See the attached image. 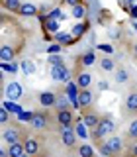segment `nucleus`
Here are the masks:
<instances>
[{"label":"nucleus","instance_id":"nucleus-1","mask_svg":"<svg viewBox=\"0 0 137 157\" xmlns=\"http://www.w3.org/2000/svg\"><path fill=\"white\" fill-rule=\"evenodd\" d=\"M114 130H116L114 122H112L110 118H102L100 124H98V128L94 130V134H92V137H94V140H102V137H108Z\"/></svg>","mask_w":137,"mask_h":157},{"label":"nucleus","instance_id":"nucleus-2","mask_svg":"<svg viewBox=\"0 0 137 157\" xmlns=\"http://www.w3.org/2000/svg\"><path fill=\"white\" fill-rule=\"evenodd\" d=\"M65 94L68 96V100H71L72 106H75V108H80V100H78V94H80V90H78V85H76V82H67Z\"/></svg>","mask_w":137,"mask_h":157},{"label":"nucleus","instance_id":"nucleus-3","mask_svg":"<svg viewBox=\"0 0 137 157\" xmlns=\"http://www.w3.org/2000/svg\"><path fill=\"white\" fill-rule=\"evenodd\" d=\"M61 141L67 147H72L76 144V132H72V128H63L61 132Z\"/></svg>","mask_w":137,"mask_h":157},{"label":"nucleus","instance_id":"nucleus-4","mask_svg":"<svg viewBox=\"0 0 137 157\" xmlns=\"http://www.w3.org/2000/svg\"><path fill=\"white\" fill-rule=\"evenodd\" d=\"M51 77L53 81H63V82H71V75L65 67H53L51 69Z\"/></svg>","mask_w":137,"mask_h":157},{"label":"nucleus","instance_id":"nucleus-5","mask_svg":"<svg viewBox=\"0 0 137 157\" xmlns=\"http://www.w3.org/2000/svg\"><path fill=\"white\" fill-rule=\"evenodd\" d=\"M2 140L6 141L8 145H12V144H20V130H16V128H8V130H4Z\"/></svg>","mask_w":137,"mask_h":157},{"label":"nucleus","instance_id":"nucleus-6","mask_svg":"<svg viewBox=\"0 0 137 157\" xmlns=\"http://www.w3.org/2000/svg\"><path fill=\"white\" fill-rule=\"evenodd\" d=\"M57 120H59V124H61L63 128H72V114H71V110H59L57 112Z\"/></svg>","mask_w":137,"mask_h":157},{"label":"nucleus","instance_id":"nucleus-7","mask_svg":"<svg viewBox=\"0 0 137 157\" xmlns=\"http://www.w3.org/2000/svg\"><path fill=\"white\" fill-rule=\"evenodd\" d=\"M4 94L14 102V100H18V98L22 96V86H20L18 82H10V85L6 86V92H4Z\"/></svg>","mask_w":137,"mask_h":157},{"label":"nucleus","instance_id":"nucleus-8","mask_svg":"<svg viewBox=\"0 0 137 157\" xmlns=\"http://www.w3.org/2000/svg\"><path fill=\"white\" fill-rule=\"evenodd\" d=\"M29 124H31V128H35V130H43V128L47 126V116L43 114V112H35Z\"/></svg>","mask_w":137,"mask_h":157},{"label":"nucleus","instance_id":"nucleus-9","mask_svg":"<svg viewBox=\"0 0 137 157\" xmlns=\"http://www.w3.org/2000/svg\"><path fill=\"white\" fill-rule=\"evenodd\" d=\"M39 102H41V106H55V102H57V94H53V92H41L39 94Z\"/></svg>","mask_w":137,"mask_h":157},{"label":"nucleus","instance_id":"nucleus-10","mask_svg":"<svg viewBox=\"0 0 137 157\" xmlns=\"http://www.w3.org/2000/svg\"><path fill=\"white\" fill-rule=\"evenodd\" d=\"M24 149H26V153H28V155H35L37 151H39V144H37V140H33V137H28V140L24 141Z\"/></svg>","mask_w":137,"mask_h":157},{"label":"nucleus","instance_id":"nucleus-11","mask_svg":"<svg viewBox=\"0 0 137 157\" xmlns=\"http://www.w3.org/2000/svg\"><path fill=\"white\" fill-rule=\"evenodd\" d=\"M78 100H80V108H88L92 104V92L88 88H82L80 94H78Z\"/></svg>","mask_w":137,"mask_h":157},{"label":"nucleus","instance_id":"nucleus-12","mask_svg":"<svg viewBox=\"0 0 137 157\" xmlns=\"http://www.w3.org/2000/svg\"><path fill=\"white\" fill-rule=\"evenodd\" d=\"M82 122H84V126L88 128H92V130H96L98 124H100V118H98L96 114H90V112H86L84 118H82Z\"/></svg>","mask_w":137,"mask_h":157},{"label":"nucleus","instance_id":"nucleus-13","mask_svg":"<svg viewBox=\"0 0 137 157\" xmlns=\"http://www.w3.org/2000/svg\"><path fill=\"white\" fill-rule=\"evenodd\" d=\"M0 59H2V63H10L14 59V47L2 45V47H0Z\"/></svg>","mask_w":137,"mask_h":157},{"label":"nucleus","instance_id":"nucleus-14","mask_svg":"<svg viewBox=\"0 0 137 157\" xmlns=\"http://www.w3.org/2000/svg\"><path fill=\"white\" fill-rule=\"evenodd\" d=\"M26 149H24V144H12L8 145V155L10 157H24Z\"/></svg>","mask_w":137,"mask_h":157},{"label":"nucleus","instance_id":"nucleus-15","mask_svg":"<svg viewBox=\"0 0 137 157\" xmlns=\"http://www.w3.org/2000/svg\"><path fill=\"white\" fill-rule=\"evenodd\" d=\"M90 82H92V77L88 75V73H78V77H76V85H78V88H88L90 86Z\"/></svg>","mask_w":137,"mask_h":157},{"label":"nucleus","instance_id":"nucleus-16","mask_svg":"<svg viewBox=\"0 0 137 157\" xmlns=\"http://www.w3.org/2000/svg\"><path fill=\"white\" fill-rule=\"evenodd\" d=\"M125 106H127V112H131V114H135V112H137V92H131V94L127 96Z\"/></svg>","mask_w":137,"mask_h":157},{"label":"nucleus","instance_id":"nucleus-17","mask_svg":"<svg viewBox=\"0 0 137 157\" xmlns=\"http://www.w3.org/2000/svg\"><path fill=\"white\" fill-rule=\"evenodd\" d=\"M106 144H108V147H110V149L114 151V153H120V151H121V147H124L121 140H120V137H116V136H114V137H110V140H108Z\"/></svg>","mask_w":137,"mask_h":157},{"label":"nucleus","instance_id":"nucleus-18","mask_svg":"<svg viewBox=\"0 0 137 157\" xmlns=\"http://www.w3.org/2000/svg\"><path fill=\"white\" fill-rule=\"evenodd\" d=\"M20 14H22V16H35L37 8L33 6L31 2H26V4H22V8H20Z\"/></svg>","mask_w":137,"mask_h":157},{"label":"nucleus","instance_id":"nucleus-19","mask_svg":"<svg viewBox=\"0 0 137 157\" xmlns=\"http://www.w3.org/2000/svg\"><path fill=\"white\" fill-rule=\"evenodd\" d=\"M55 106H57V110H68V96L67 94H57Z\"/></svg>","mask_w":137,"mask_h":157},{"label":"nucleus","instance_id":"nucleus-20","mask_svg":"<svg viewBox=\"0 0 137 157\" xmlns=\"http://www.w3.org/2000/svg\"><path fill=\"white\" fill-rule=\"evenodd\" d=\"M80 61H82V65H84V67L94 65V63H96V55H94V51H86L84 55L80 57Z\"/></svg>","mask_w":137,"mask_h":157},{"label":"nucleus","instance_id":"nucleus-21","mask_svg":"<svg viewBox=\"0 0 137 157\" xmlns=\"http://www.w3.org/2000/svg\"><path fill=\"white\" fill-rule=\"evenodd\" d=\"M78 157H94V149H92V145L82 144L80 147H78Z\"/></svg>","mask_w":137,"mask_h":157},{"label":"nucleus","instance_id":"nucleus-22","mask_svg":"<svg viewBox=\"0 0 137 157\" xmlns=\"http://www.w3.org/2000/svg\"><path fill=\"white\" fill-rule=\"evenodd\" d=\"M4 8H6V10H12V12H20L22 2H20V0H4Z\"/></svg>","mask_w":137,"mask_h":157},{"label":"nucleus","instance_id":"nucleus-23","mask_svg":"<svg viewBox=\"0 0 137 157\" xmlns=\"http://www.w3.org/2000/svg\"><path fill=\"white\" fill-rule=\"evenodd\" d=\"M100 67L104 69V71H114V69H116V63L112 61L110 57H102L100 59Z\"/></svg>","mask_w":137,"mask_h":157},{"label":"nucleus","instance_id":"nucleus-24","mask_svg":"<svg viewBox=\"0 0 137 157\" xmlns=\"http://www.w3.org/2000/svg\"><path fill=\"white\" fill-rule=\"evenodd\" d=\"M72 16H75L76 20L84 18V16H86V8L82 6V4H76V6H72Z\"/></svg>","mask_w":137,"mask_h":157},{"label":"nucleus","instance_id":"nucleus-25","mask_svg":"<svg viewBox=\"0 0 137 157\" xmlns=\"http://www.w3.org/2000/svg\"><path fill=\"white\" fill-rule=\"evenodd\" d=\"M55 39L61 45H68V43H72V37L68 36V33H55Z\"/></svg>","mask_w":137,"mask_h":157},{"label":"nucleus","instance_id":"nucleus-26","mask_svg":"<svg viewBox=\"0 0 137 157\" xmlns=\"http://www.w3.org/2000/svg\"><path fill=\"white\" fill-rule=\"evenodd\" d=\"M43 26H45V29H49V32H57V29H59L57 20H51V18H47L45 22H43Z\"/></svg>","mask_w":137,"mask_h":157},{"label":"nucleus","instance_id":"nucleus-27","mask_svg":"<svg viewBox=\"0 0 137 157\" xmlns=\"http://www.w3.org/2000/svg\"><path fill=\"white\" fill-rule=\"evenodd\" d=\"M84 29H86V24H76V26L71 29V33H72L75 37H80L82 33H84Z\"/></svg>","mask_w":137,"mask_h":157},{"label":"nucleus","instance_id":"nucleus-28","mask_svg":"<svg viewBox=\"0 0 137 157\" xmlns=\"http://www.w3.org/2000/svg\"><path fill=\"white\" fill-rule=\"evenodd\" d=\"M47 18H51V20H59V18H61V20H63V18H67V16L63 14L61 8H55V10H51V12L47 14Z\"/></svg>","mask_w":137,"mask_h":157},{"label":"nucleus","instance_id":"nucleus-29","mask_svg":"<svg viewBox=\"0 0 137 157\" xmlns=\"http://www.w3.org/2000/svg\"><path fill=\"white\" fill-rule=\"evenodd\" d=\"M49 63H51L53 67H65L63 65V57L61 55H49Z\"/></svg>","mask_w":137,"mask_h":157},{"label":"nucleus","instance_id":"nucleus-30","mask_svg":"<svg viewBox=\"0 0 137 157\" xmlns=\"http://www.w3.org/2000/svg\"><path fill=\"white\" fill-rule=\"evenodd\" d=\"M4 108L10 110V112H14V114H20V112H22V108H20L16 102H4Z\"/></svg>","mask_w":137,"mask_h":157},{"label":"nucleus","instance_id":"nucleus-31","mask_svg":"<svg viewBox=\"0 0 137 157\" xmlns=\"http://www.w3.org/2000/svg\"><path fill=\"white\" fill-rule=\"evenodd\" d=\"M22 69H24V73H26V75H31V73L35 71V65H33L31 61H24L22 63Z\"/></svg>","mask_w":137,"mask_h":157},{"label":"nucleus","instance_id":"nucleus-32","mask_svg":"<svg viewBox=\"0 0 137 157\" xmlns=\"http://www.w3.org/2000/svg\"><path fill=\"white\" fill-rule=\"evenodd\" d=\"M76 136H78V137H82V140H86V137H88L86 128H84V124H80V122H76Z\"/></svg>","mask_w":137,"mask_h":157},{"label":"nucleus","instance_id":"nucleus-33","mask_svg":"<svg viewBox=\"0 0 137 157\" xmlns=\"http://www.w3.org/2000/svg\"><path fill=\"white\" fill-rule=\"evenodd\" d=\"M116 81L117 82H125L127 81V71H124V69H117V71H116Z\"/></svg>","mask_w":137,"mask_h":157},{"label":"nucleus","instance_id":"nucleus-34","mask_svg":"<svg viewBox=\"0 0 137 157\" xmlns=\"http://www.w3.org/2000/svg\"><path fill=\"white\" fill-rule=\"evenodd\" d=\"M100 151H102V155H104V157H110V155H114V151H112L110 147H108V144H102V145H100Z\"/></svg>","mask_w":137,"mask_h":157},{"label":"nucleus","instance_id":"nucleus-35","mask_svg":"<svg viewBox=\"0 0 137 157\" xmlns=\"http://www.w3.org/2000/svg\"><path fill=\"white\" fill-rule=\"evenodd\" d=\"M98 49H102L104 53H108V55H110V53H114V47H112L110 43H100V45H98Z\"/></svg>","mask_w":137,"mask_h":157},{"label":"nucleus","instance_id":"nucleus-36","mask_svg":"<svg viewBox=\"0 0 137 157\" xmlns=\"http://www.w3.org/2000/svg\"><path fill=\"white\" fill-rule=\"evenodd\" d=\"M2 69H4V71H10V73H16L18 65H16V63H14V65H12V63H2Z\"/></svg>","mask_w":137,"mask_h":157},{"label":"nucleus","instance_id":"nucleus-37","mask_svg":"<svg viewBox=\"0 0 137 157\" xmlns=\"http://www.w3.org/2000/svg\"><path fill=\"white\" fill-rule=\"evenodd\" d=\"M131 137H137V120L131 122V126H129V132H127Z\"/></svg>","mask_w":137,"mask_h":157},{"label":"nucleus","instance_id":"nucleus-38","mask_svg":"<svg viewBox=\"0 0 137 157\" xmlns=\"http://www.w3.org/2000/svg\"><path fill=\"white\" fill-rule=\"evenodd\" d=\"M61 51V45H59V43H53L51 47H47V53L49 55H55V53H59Z\"/></svg>","mask_w":137,"mask_h":157},{"label":"nucleus","instance_id":"nucleus-39","mask_svg":"<svg viewBox=\"0 0 137 157\" xmlns=\"http://www.w3.org/2000/svg\"><path fill=\"white\" fill-rule=\"evenodd\" d=\"M0 122H2V124H6V122H8V110L4 106H2V110H0Z\"/></svg>","mask_w":137,"mask_h":157},{"label":"nucleus","instance_id":"nucleus-40","mask_svg":"<svg viewBox=\"0 0 137 157\" xmlns=\"http://www.w3.org/2000/svg\"><path fill=\"white\" fill-rule=\"evenodd\" d=\"M31 118H33L31 112H20V120H28V122H31Z\"/></svg>","mask_w":137,"mask_h":157},{"label":"nucleus","instance_id":"nucleus-41","mask_svg":"<svg viewBox=\"0 0 137 157\" xmlns=\"http://www.w3.org/2000/svg\"><path fill=\"white\" fill-rule=\"evenodd\" d=\"M120 6L124 10H131V2H129V0H120Z\"/></svg>","mask_w":137,"mask_h":157},{"label":"nucleus","instance_id":"nucleus-42","mask_svg":"<svg viewBox=\"0 0 137 157\" xmlns=\"http://www.w3.org/2000/svg\"><path fill=\"white\" fill-rule=\"evenodd\" d=\"M129 155H131V157H137V144H135V145L129 149Z\"/></svg>","mask_w":137,"mask_h":157},{"label":"nucleus","instance_id":"nucleus-43","mask_svg":"<svg viewBox=\"0 0 137 157\" xmlns=\"http://www.w3.org/2000/svg\"><path fill=\"white\" fill-rule=\"evenodd\" d=\"M129 12H131V18H137V6H131Z\"/></svg>","mask_w":137,"mask_h":157},{"label":"nucleus","instance_id":"nucleus-44","mask_svg":"<svg viewBox=\"0 0 137 157\" xmlns=\"http://www.w3.org/2000/svg\"><path fill=\"white\" fill-rule=\"evenodd\" d=\"M67 4H71V6H76V4H80V0H65Z\"/></svg>","mask_w":137,"mask_h":157},{"label":"nucleus","instance_id":"nucleus-45","mask_svg":"<svg viewBox=\"0 0 137 157\" xmlns=\"http://www.w3.org/2000/svg\"><path fill=\"white\" fill-rule=\"evenodd\" d=\"M0 157H10L8 155V149H0Z\"/></svg>","mask_w":137,"mask_h":157},{"label":"nucleus","instance_id":"nucleus-46","mask_svg":"<svg viewBox=\"0 0 137 157\" xmlns=\"http://www.w3.org/2000/svg\"><path fill=\"white\" fill-rule=\"evenodd\" d=\"M133 55L137 57V43H135V45H133Z\"/></svg>","mask_w":137,"mask_h":157},{"label":"nucleus","instance_id":"nucleus-47","mask_svg":"<svg viewBox=\"0 0 137 157\" xmlns=\"http://www.w3.org/2000/svg\"><path fill=\"white\" fill-rule=\"evenodd\" d=\"M68 157H75V155H68Z\"/></svg>","mask_w":137,"mask_h":157}]
</instances>
